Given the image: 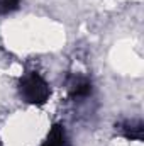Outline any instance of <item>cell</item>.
I'll return each mask as SVG.
<instances>
[{
    "mask_svg": "<svg viewBox=\"0 0 144 146\" xmlns=\"http://www.w3.org/2000/svg\"><path fill=\"white\" fill-rule=\"evenodd\" d=\"M68 88H70V94L75 99H83L92 92V83L85 76H73Z\"/></svg>",
    "mask_w": 144,
    "mask_h": 146,
    "instance_id": "cell-2",
    "label": "cell"
},
{
    "mask_svg": "<svg viewBox=\"0 0 144 146\" xmlns=\"http://www.w3.org/2000/svg\"><path fill=\"white\" fill-rule=\"evenodd\" d=\"M20 95L32 104H41L48 99L49 95V87L44 82L42 76L37 73H29L22 78L20 82Z\"/></svg>",
    "mask_w": 144,
    "mask_h": 146,
    "instance_id": "cell-1",
    "label": "cell"
},
{
    "mask_svg": "<svg viewBox=\"0 0 144 146\" xmlns=\"http://www.w3.org/2000/svg\"><path fill=\"white\" fill-rule=\"evenodd\" d=\"M19 9V0H0V14H10Z\"/></svg>",
    "mask_w": 144,
    "mask_h": 146,
    "instance_id": "cell-5",
    "label": "cell"
},
{
    "mask_svg": "<svg viewBox=\"0 0 144 146\" xmlns=\"http://www.w3.org/2000/svg\"><path fill=\"white\" fill-rule=\"evenodd\" d=\"M122 134L129 139H141L143 138V124L141 122H134V121H127L122 124L120 127Z\"/></svg>",
    "mask_w": 144,
    "mask_h": 146,
    "instance_id": "cell-3",
    "label": "cell"
},
{
    "mask_svg": "<svg viewBox=\"0 0 144 146\" xmlns=\"http://www.w3.org/2000/svg\"><path fill=\"white\" fill-rule=\"evenodd\" d=\"M41 146H65V131L63 127H54L49 134V138L42 143Z\"/></svg>",
    "mask_w": 144,
    "mask_h": 146,
    "instance_id": "cell-4",
    "label": "cell"
}]
</instances>
